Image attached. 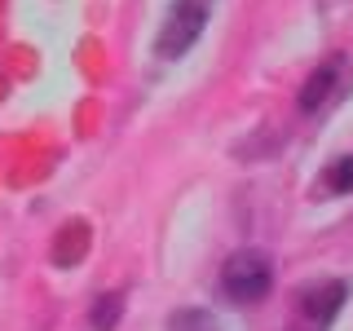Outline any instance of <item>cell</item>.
<instances>
[{
	"mask_svg": "<svg viewBox=\"0 0 353 331\" xmlns=\"http://www.w3.org/2000/svg\"><path fill=\"white\" fill-rule=\"evenodd\" d=\"M274 287V265L265 252H234L225 265H221V292H225V301L234 305H252L261 301L265 292Z\"/></svg>",
	"mask_w": 353,
	"mask_h": 331,
	"instance_id": "6da1fadb",
	"label": "cell"
},
{
	"mask_svg": "<svg viewBox=\"0 0 353 331\" xmlns=\"http://www.w3.org/2000/svg\"><path fill=\"white\" fill-rule=\"evenodd\" d=\"M203 27H208V9L199 5V0H176L172 5V14L163 18V27H159V40H154V53L159 58H181L185 49H194V40L203 36Z\"/></svg>",
	"mask_w": 353,
	"mask_h": 331,
	"instance_id": "7a4b0ae2",
	"label": "cell"
},
{
	"mask_svg": "<svg viewBox=\"0 0 353 331\" xmlns=\"http://www.w3.org/2000/svg\"><path fill=\"white\" fill-rule=\"evenodd\" d=\"M345 301H349V283H345V279H331V283L305 287L296 305H301V314L309 318V327H314V331H327L331 318L345 309Z\"/></svg>",
	"mask_w": 353,
	"mask_h": 331,
	"instance_id": "3957f363",
	"label": "cell"
},
{
	"mask_svg": "<svg viewBox=\"0 0 353 331\" xmlns=\"http://www.w3.org/2000/svg\"><path fill=\"white\" fill-rule=\"evenodd\" d=\"M340 75H345V62L340 58H331V62H323L314 75L305 80V88H301V97H296V106L305 110V115H314L318 106L327 102L331 93H336V84H340Z\"/></svg>",
	"mask_w": 353,
	"mask_h": 331,
	"instance_id": "277c9868",
	"label": "cell"
},
{
	"mask_svg": "<svg viewBox=\"0 0 353 331\" xmlns=\"http://www.w3.org/2000/svg\"><path fill=\"white\" fill-rule=\"evenodd\" d=\"M88 243H93L88 221H66L58 230V239H53V265H58V270H71V265L88 252Z\"/></svg>",
	"mask_w": 353,
	"mask_h": 331,
	"instance_id": "5b68a950",
	"label": "cell"
},
{
	"mask_svg": "<svg viewBox=\"0 0 353 331\" xmlns=\"http://www.w3.org/2000/svg\"><path fill=\"white\" fill-rule=\"evenodd\" d=\"M349 190H353V154H340L318 177V194H349Z\"/></svg>",
	"mask_w": 353,
	"mask_h": 331,
	"instance_id": "8992f818",
	"label": "cell"
},
{
	"mask_svg": "<svg viewBox=\"0 0 353 331\" xmlns=\"http://www.w3.org/2000/svg\"><path fill=\"white\" fill-rule=\"evenodd\" d=\"M124 318V296L119 292H102L88 309V327L93 331H115V323Z\"/></svg>",
	"mask_w": 353,
	"mask_h": 331,
	"instance_id": "52a82bcc",
	"label": "cell"
},
{
	"mask_svg": "<svg viewBox=\"0 0 353 331\" xmlns=\"http://www.w3.org/2000/svg\"><path fill=\"white\" fill-rule=\"evenodd\" d=\"M168 331H221V327L208 309H172Z\"/></svg>",
	"mask_w": 353,
	"mask_h": 331,
	"instance_id": "ba28073f",
	"label": "cell"
}]
</instances>
